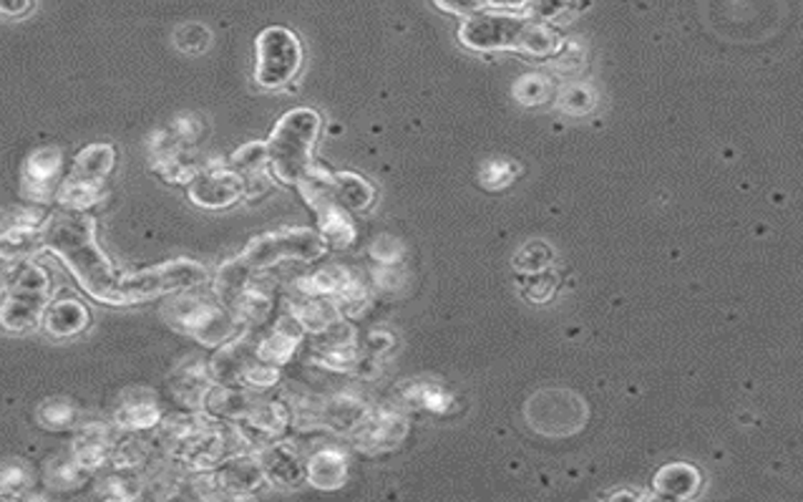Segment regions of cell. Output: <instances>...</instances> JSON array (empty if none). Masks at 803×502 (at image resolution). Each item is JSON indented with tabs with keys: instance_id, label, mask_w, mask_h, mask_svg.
<instances>
[{
	"instance_id": "ab89813d",
	"label": "cell",
	"mask_w": 803,
	"mask_h": 502,
	"mask_svg": "<svg viewBox=\"0 0 803 502\" xmlns=\"http://www.w3.org/2000/svg\"><path fill=\"white\" fill-rule=\"evenodd\" d=\"M514 94L519 99L522 104H542L544 99L549 96V81L542 76H524L519 79V84L514 86Z\"/></svg>"
},
{
	"instance_id": "f1b7e54d",
	"label": "cell",
	"mask_w": 803,
	"mask_h": 502,
	"mask_svg": "<svg viewBox=\"0 0 803 502\" xmlns=\"http://www.w3.org/2000/svg\"><path fill=\"white\" fill-rule=\"evenodd\" d=\"M401 401H403L401 407L421 409V412H431V414H449L451 407H454L451 391L439 385V381H429V379L405 381L401 387Z\"/></svg>"
},
{
	"instance_id": "f6af8a7d",
	"label": "cell",
	"mask_w": 803,
	"mask_h": 502,
	"mask_svg": "<svg viewBox=\"0 0 803 502\" xmlns=\"http://www.w3.org/2000/svg\"><path fill=\"white\" fill-rule=\"evenodd\" d=\"M33 8V0H0V16L23 18Z\"/></svg>"
},
{
	"instance_id": "52a82bcc",
	"label": "cell",
	"mask_w": 803,
	"mask_h": 502,
	"mask_svg": "<svg viewBox=\"0 0 803 502\" xmlns=\"http://www.w3.org/2000/svg\"><path fill=\"white\" fill-rule=\"evenodd\" d=\"M202 136H205V122L194 114H182L156 130L146 142V157L154 175L169 185L187 187V182L202 167L197 160Z\"/></svg>"
},
{
	"instance_id": "d6a6232c",
	"label": "cell",
	"mask_w": 803,
	"mask_h": 502,
	"mask_svg": "<svg viewBox=\"0 0 803 502\" xmlns=\"http://www.w3.org/2000/svg\"><path fill=\"white\" fill-rule=\"evenodd\" d=\"M35 419L49 432H66V429L79 427V409L66 397H51L35 409Z\"/></svg>"
},
{
	"instance_id": "30bf717a",
	"label": "cell",
	"mask_w": 803,
	"mask_h": 502,
	"mask_svg": "<svg viewBox=\"0 0 803 502\" xmlns=\"http://www.w3.org/2000/svg\"><path fill=\"white\" fill-rule=\"evenodd\" d=\"M328 250L326 237L312 227L285 225L253 237L237 258L253 270H270L282 263H318L326 258Z\"/></svg>"
},
{
	"instance_id": "ffe728a7",
	"label": "cell",
	"mask_w": 803,
	"mask_h": 502,
	"mask_svg": "<svg viewBox=\"0 0 803 502\" xmlns=\"http://www.w3.org/2000/svg\"><path fill=\"white\" fill-rule=\"evenodd\" d=\"M257 460H260L267 485L280 490H298L305 485V460L298 447L290 442L275 440L257 447Z\"/></svg>"
},
{
	"instance_id": "8fae6325",
	"label": "cell",
	"mask_w": 803,
	"mask_h": 502,
	"mask_svg": "<svg viewBox=\"0 0 803 502\" xmlns=\"http://www.w3.org/2000/svg\"><path fill=\"white\" fill-rule=\"evenodd\" d=\"M212 278L205 263L192 258H177L156 263V266L122 273V298L124 306L146 304V300H159L179 290L207 286Z\"/></svg>"
},
{
	"instance_id": "8992f818",
	"label": "cell",
	"mask_w": 803,
	"mask_h": 502,
	"mask_svg": "<svg viewBox=\"0 0 803 502\" xmlns=\"http://www.w3.org/2000/svg\"><path fill=\"white\" fill-rule=\"evenodd\" d=\"M202 288L205 286L166 296V304L162 306V318L174 331L189 336V339L202 344L205 349H217V346L233 339L237 331H243V326L219 304L217 296L212 294V288Z\"/></svg>"
},
{
	"instance_id": "7bdbcfd3",
	"label": "cell",
	"mask_w": 803,
	"mask_h": 502,
	"mask_svg": "<svg viewBox=\"0 0 803 502\" xmlns=\"http://www.w3.org/2000/svg\"><path fill=\"white\" fill-rule=\"evenodd\" d=\"M395 339L388 331H383V328H373V331L366 334V344H363V351L366 354H373V356H381L385 351L393 349Z\"/></svg>"
},
{
	"instance_id": "836d02e7",
	"label": "cell",
	"mask_w": 803,
	"mask_h": 502,
	"mask_svg": "<svg viewBox=\"0 0 803 502\" xmlns=\"http://www.w3.org/2000/svg\"><path fill=\"white\" fill-rule=\"evenodd\" d=\"M35 482L33 468L23 460L0 462V498H21Z\"/></svg>"
},
{
	"instance_id": "8d00e7d4",
	"label": "cell",
	"mask_w": 803,
	"mask_h": 502,
	"mask_svg": "<svg viewBox=\"0 0 803 502\" xmlns=\"http://www.w3.org/2000/svg\"><path fill=\"white\" fill-rule=\"evenodd\" d=\"M516 175H519V167L512 160H492L478 172V180L486 189H504L512 185Z\"/></svg>"
},
{
	"instance_id": "7c38bea8",
	"label": "cell",
	"mask_w": 803,
	"mask_h": 502,
	"mask_svg": "<svg viewBox=\"0 0 803 502\" xmlns=\"http://www.w3.org/2000/svg\"><path fill=\"white\" fill-rule=\"evenodd\" d=\"M332 172L320 167L316 162L312 170L305 175L298 185L300 195L308 207L316 213L318 217V233L326 237V243L330 248L336 250H346L350 245L356 243L358 230L353 217H350L348 209L338 203L336 193H332V182H330Z\"/></svg>"
},
{
	"instance_id": "5b68a950",
	"label": "cell",
	"mask_w": 803,
	"mask_h": 502,
	"mask_svg": "<svg viewBox=\"0 0 803 502\" xmlns=\"http://www.w3.org/2000/svg\"><path fill=\"white\" fill-rule=\"evenodd\" d=\"M209 280L212 294L243 328H260L272 316L277 288L267 270H253L239 258H233L222 263Z\"/></svg>"
},
{
	"instance_id": "74e56055",
	"label": "cell",
	"mask_w": 803,
	"mask_h": 502,
	"mask_svg": "<svg viewBox=\"0 0 803 502\" xmlns=\"http://www.w3.org/2000/svg\"><path fill=\"white\" fill-rule=\"evenodd\" d=\"M405 245L393 235H378L371 245V258L378 266H399L403 260Z\"/></svg>"
},
{
	"instance_id": "e0dca14e",
	"label": "cell",
	"mask_w": 803,
	"mask_h": 502,
	"mask_svg": "<svg viewBox=\"0 0 803 502\" xmlns=\"http://www.w3.org/2000/svg\"><path fill=\"white\" fill-rule=\"evenodd\" d=\"M63 180V152L61 147L45 144L33 150L23 162L21 172V195L33 205H49L59 193Z\"/></svg>"
},
{
	"instance_id": "b9f144b4",
	"label": "cell",
	"mask_w": 803,
	"mask_h": 502,
	"mask_svg": "<svg viewBox=\"0 0 803 502\" xmlns=\"http://www.w3.org/2000/svg\"><path fill=\"white\" fill-rule=\"evenodd\" d=\"M593 106H595L593 96H589V91L585 86H572L562 94V109L569 114H585Z\"/></svg>"
},
{
	"instance_id": "9a60e30c",
	"label": "cell",
	"mask_w": 803,
	"mask_h": 502,
	"mask_svg": "<svg viewBox=\"0 0 803 502\" xmlns=\"http://www.w3.org/2000/svg\"><path fill=\"white\" fill-rule=\"evenodd\" d=\"M411 432V419L403 412V407H371L366 417L356 424L353 432L348 434L353 450L368 458L395 452L405 442Z\"/></svg>"
},
{
	"instance_id": "3957f363",
	"label": "cell",
	"mask_w": 803,
	"mask_h": 502,
	"mask_svg": "<svg viewBox=\"0 0 803 502\" xmlns=\"http://www.w3.org/2000/svg\"><path fill=\"white\" fill-rule=\"evenodd\" d=\"M459 41L469 51H516L529 59H549L562 49L559 35L534 18L506 13H476L464 18Z\"/></svg>"
},
{
	"instance_id": "2e32d148",
	"label": "cell",
	"mask_w": 803,
	"mask_h": 502,
	"mask_svg": "<svg viewBox=\"0 0 803 502\" xmlns=\"http://www.w3.org/2000/svg\"><path fill=\"white\" fill-rule=\"evenodd\" d=\"M247 185L229 164H202L187 182V197L202 209H227L245 199Z\"/></svg>"
},
{
	"instance_id": "277c9868",
	"label": "cell",
	"mask_w": 803,
	"mask_h": 502,
	"mask_svg": "<svg viewBox=\"0 0 803 502\" xmlns=\"http://www.w3.org/2000/svg\"><path fill=\"white\" fill-rule=\"evenodd\" d=\"M322 130V116L310 106H298L277 119L275 130L267 136V160L270 172L282 185H298L312 170V152Z\"/></svg>"
},
{
	"instance_id": "ac0fdd59",
	"label": "cell",
	"mask_w": 803,
	"mask_h": 502,
	"mask_svg": "<svg viewBox=\"0 0 803 502\" xmlns=\"http://www.w3.org/2000/svg\"><path fill=\"white\" fill-rule=\"evenodd\" d=\"M162 399L150 387H128L119 395L111 424L119 432H154L164 417Z\"/></svg>"
},
{
	"instance_id": "d590c367",
	"label": "cell",
	"mask_w": 803,
	"mask_h": 502,
	"mask_svg": "<svg viewBox=\"0 0 803 502\" xmlns=\"http://www.w3.org/2000/svg\"><path fill=\"white\" fill-rule=\"evenodd\" d=\"M212 43V33L207 25L202 23H182L174 31V45L182 53H189V57H197V53H205Z\"/></svg>"
},
{
	"instance_id": "cb8c5ba5",
	"label": "cell",
	"mask_w": 803,
	"mask_h": 502,
	"mask_svg": "<svg viewBox=\"0 0 803 502\" xmlns=\"http://www.w3.org/2000/svg\"><path fill=\"white\" fill-rule=\"evenodd\" d=\"M348 464L350 460L346 450L336 444L320 447L305 460V482L322 492L340 490L348 482Z\"/></svg>"
},
{
	"instance_id": "f35d334b",
	"label": "cell",
	"mask_w": 803,
	"mask_h": 502,
	"mask_svg": "<svg viewBox=\"0 0 803 502\" xmlns=\"http://www.w3.org/2000/svg\"><path fill=\"white\" fill-rule=\"evenodd\" d=\"M575 6V0H529L526 8H529V18L534 21H559L562 16L569 13V8Z\"/></svg>"
},
{
	"instance_id": "44dd1931",
	"label": "cell",
	"mask_w": 803,
	"mask_h": 502,
	"mask_svg": "<svg viewBox=\"0 0 803 502\" xmlns=\"http://www.w3.org/2000/svg\"><path fill=\"white\" fill-rule=\"evenodd\" d=\"M119 429L106 422H83L73 434L71 454L76 458L89 472H99L109 468L111 450H114Z\"/></svg>"
},
{
	"instance_id": "83f0119b",
	"label": "cell",
	"mask_w": 803,
	"mask_h": 502,
	"mask_svg": "<svg viewBox=\"0 0 803 502\" xmlns=\"http://www.w3.org/2000/svg\"><path fill=\"white\" fill-rule=\"evenodd\" d=\"M652 488L658 500H690L700 490V472L686 462L665 464L655 474Z\"/></svg>"
},
{
	"instance_id": "e575fe53",
	"label": "cell",
	"mask_w": 803,
	"mask_h": 502,
	"mask_svg": "<svg viewBox=\"0 0 803 502\" xmlns=\"http://www.w3.org/2000/svg\"><path fill=\"white\" fill-rule=\"evenodd\" d=\"M552 263V248L542 240L526 243L524 248L514 255V268L526 273V276H539Z\"/></svg>"
},
{
	"instance_id": "7dc6e473",
	"label": "cell",
	"mask_w": 803,
	"mask_h": 502,
	"mask_svg": "<svg viewBox=\"0 0 803 502\" xmlns=\"http://www.w3.org/2000/svg\"><path fill=\"white\" fill-rule=\"evenodd\" d=\"M609 500H648V495H637V492L622 490V492H615V495H609Z\"/></svg>"
},
{
	"instance_id": "ba28073f",
	"label": "cell",
	"mask_w": 803,
	"mask_h": 502,
	"mask_svg": "<svg viewBox=\"0 0 803 502\" xmlns=\"http://www.w3.org/2000/svg\"><path fill=\"white\" fill-rule=\"evenodd\" d=\"M51 288L49 268L33 260L18 263L0 300V328L8 334L35 331L51 304Z\"/></svg>"
},
{
	"instance_id": "5bb4252c",
	"label": "cell",
	"mask_w": 803,
	"mask_h": 502,
	"mask_svg": "<svg viewBox=\"0 0 803 502\" xmlns=\"http://www.w3.org/2000/svg\"><path fill=\"white\" fill-rule=\"evenodd\" d=\"M302 43L285 25H270L255 39V81L262 89H282L300 74Z\"/></svg>"
},
{
	"instance_id": "ee69618b",
	"label": "cell",
	"mask_w": 803,
	"mask_h": 502,
	"mask_svg": "<svg viewBox=\"0 0 803 502\" xmlns=\"http://www.w3.org/2000/svg\"><path fill=\"white\" fill-rule=\"evenodd\" d=\"M554 290H557V278H539L529 283V288H526V298L534 300V304H544V300H549L554 296Z\"/></svg>"
},
{
	"instance_id": "bcb514c9",
	"label": "cell",
	"mask_w": 803,
	"mask_h": 502,
	"mask_svg": "<svg viewBox=\"0 0 803 502\" xmlns=\"http://www.w3.org/2000/svg\"><path fill=\"white\" fill-rule=\"evenodd\" d=\"M529 3V0H486V6H494V8H522Z\"/></svg>"
},
{
	"instance_id": "4316f807",
	"label": "cell",
	"mask_w": 803,
	"mask_h": 502,
	"mask_svg": "<svg viewBox=\"0 0 803 502\" xmlns=\"http://www.w3.org/2000/svg\"><path fill=\"white\" fill-rule=\"evenodd\" d=\"M91 324L89 308L76 298H59L51 300L49 308H45L43 316V328L45 334L53 336V339H73V336L83 334Z\"/></svg>"
},
{
	"instance_id": "7a4b0ae2",
	"label": "cell",
	"mask_w": 803,
	"mask_h": 502,
	"mask_svg": "<svg viewBox=\"0 0 803 502\" xmlns=\"http://www.w3.org/2000/svg\"><path fill=\"white\" fill-rule=\"evenodd\" d=\"M154 440L164 458L177 464L187 478L215 470L227 458L253 447L237 424L207 412H187V409L164 414L159 427L154 429Z\"/></svg>"
},
{
	"instance_id": "7402d4cb",
	"label": "cell",
	"mask_w": 803,
	"mask_h": 502,
	"mask_svg": "<svg viewBox=\"0 0 803 502\" xmlns=\"http://www.w3.org/2000/svg\"><path fill=\"white\" fill-rule=\"evenodd\" d=\"M302 339H305L302 326L295 321L288 310H285V314L270 326V331L257 336L255 354H257V359H260V361L272 363V367L282 369L285 363H288L292 356L298 354Z\"/></svg>"
},
{
	"instance_id": "d4e9b609",
	"label": "cell",
	"mask_w": 803,
	"mask_h": 502,
	"mask_svg": "<svg viewBox=\"0 0 803 502\" xmlns=\"http://www.w3.org/2000/svg\"><path fill=\"white\" fill-rule=\"evenodd\" d=\"M371 404L356 391H338L328 399H320V429L336 434H350Z\"/></svg>"
},
{
	"instance_id": "484cf974",
	"label": "cell",
	"mask_w": 803,
	"mask_h": 502,
	"mask_svg": "<svg viewBox=\"0 0 803 502\" xmlns=\"http://www.w3.org/2000/svg\"><path fill=\"white\" fill-rule=\"evenodd\" d=\"M288 314L295 318L302 326L305 336H316L326 334L328 328L336 326L340 318L343 316V310L338 308L336 300L330 298H308V296H298L295 294V298H290L288 304Z\"/></svg>"
},
{
	"instance_id": "603a6c76",
	"label": "cell",
	"mask_w": 803,
	"mask_h": 502,
	"mask_svg": "<svg viewBox=\"0 0 803 502\" xmlns=\"http://www.w3.org/2000/svg\"><path fill=\"white\" fill-rule=\"evenodd\" d=\"M229 167L239 172L247 185L245 199H255L265 195L267 189L272 187V172H270V160H267V144L265 142H247L243 147L233 152L229 157Z\"/></svg>"
},
{
	"instance_id": "60d3db41",
	"label": "cell",
	"mask_w": 803,
	"mask_h": 502,
	"mask_svg": "<svg viewBox=\"0 0 803 502\" xmlns=\"http://www.w3.org/2000/svg\"><path fill=\"white\" fill-rule=\"evenodd\" d=\"M439 11L459 18H469L486 11V0H433Z\"/></svg>"
},
{
	"instance_id": "6da1fadb",
	"label": "cell",
	"mask_w": 803,
	"mask_h": 502,
	"mask_svg": "<svg viewBox=\"0 0 803 502\" xmlns=\"http://www.w3.org/2000/svg\"><path fill=\"white\" fill-rule=\"evenodd\" d=\"M41 250L53 253L86 294L109 306H124L122 273L96 240V221L89 213L61 209L43 221Z\"/></svg>"
},
{
	"instance_id": "4fadbf2b",
	"label": "cell",
	"mask_w": 803,
	"mask_h": 502,
	"mask_svg": "<svg viewBox=\"0 0 803 502\" xmlns=\"http://www.w3.org/2000/svg\"><path fill=\"white\" fill-rule=\"evenodd\" d=\"M292 290L298 296L308 298H330L336 300L338 308L343 310L346 318H358L371 308V286L358 270L348 266H322L318 270L308 273V276L295 278Z\"/></svg>"
},
{
	"instance_id": "9c48e42d",
	"label": "cell",
	"mask_w": 803,
	"mask_h": 502,
	"mask_svg": "<svg viewBox=\"0 0 803 502\" xmlns=\"http://www.w3.org/2000/svg\"><path fill=\"white\" fill-rule=\"evenodd\" d=\"M116 167V150L109 142H94L83 147L69 170V175L61 180L55 203L61 209L71 213H89L101 205L109 195L106 182Z\"/></svg>"
},
{
	"instance_id": "4dcf8cb0",
	"label": "cell",
	"mask_w": 803,
	"mask_h": 502,
	"mask_svg": "<svg viewBox=\"0 0 803 502\" xmlns=\"http://www.w3.org/2000/svg\"><path fill=\"white\" fill-rule=\"evenodd\" d=\"M99 498L104 500H142L144 498V472L109 468L99 480Z\"/></svg>"
},
{
	"instance_id": "f546056e",
	"label": "cell",
	"mask_w": 803,
	"mask_h": 502,
	"mask_svg": "<svg viewBox=\"0 0 803 502\" xmlns=\"http://www.w3.org/2000/svg\"><path fill=\"white\" fill-rule=\"evenodd\" d=\"M332 193H336L338 203L343 205L348 213H366L373 205L375 189L366 177L356 175V172H332Z\"/></svg>"
},
{
	"instance_id": "1f68e13d",
	"label": "cell",
	"mask_w": 803,
	"mask_h": 502,
	"mask_svg": "<svg viewBox=\"0 0 803 502\" xmlns=\"http://www.w3.org/2000/svg\"><path fill=\"white\" fill-rule=\"evenodd\" d=\"M91 474L83 464L73 458V454H59V458H53L49 464H45L43 470V478H45V485L53 488V490H76L81 485H86V482L91 480Z\"/></svg>"
},
{
	"instance_id": "d6986e66",
	"label": "cell",
	"mask_w": 803,
	"mask_h": 502,
	"mask_svg": "<svg viewBox=\"0 0 803 502\" xmlns=\"http://www.w3.org/2000/svg\"><path fill=\"white\" fill-rule=\"evenodd\" d=\"M215 385L209 373V363L202 356H184V359L172 369L166 377V389L174 404H179L187 412H205L207 391Z\"/></svg>"
}]
</instances>
